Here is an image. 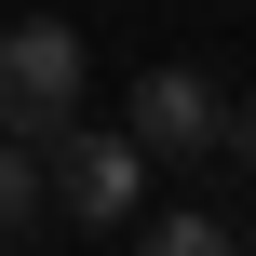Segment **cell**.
<instances>
[{"label": "cell", "instance_id": "cell-1", "mask_svg": "<svg viewBox=\"0 0 256 256\" xmlns=\"http://www.w3.org/2000/svg\"><path fill=\"white\" fill-rule=\"evenodd\" d=\"M81 122V27H54V14H27V27H0V135H68Z\"/></svg>", "mask_w": 256, "mask_h": 256}, {"label": "cell", "instance_id": "cell-2", "mask_svg": "<svg viewBox=\"0 0 256 256\" xmlns=\"http://www.w3.org/2000/svg\"><path fill=\"white\" fill-rule=\"evenodd\" d=\"M40 162H54V216H68V230H122V216H135V176H148L135 122H122V135L68 122V135H40Z\"/></svg>", "mask_w": 256, "mask_h": 256}, {"label": "cell", "instance_id": "cell-3", "mask_svg": "<svg viewBox=\"0 0 256 256\" xmlns=\"http://www.w3.org/2000/svg\"><path fill=\"white\" fill-rule=\"evenodd\" d=\"M122 122H135V148H148V162H202V148H230V94H216L202 68H148Z\"/></svg>", "mask_w": 256, "mask_h": 256}, {"label": "cell", "instance_id": "cell-4", "mask_svg": "<svg viewBox=\"0 0 256 256\" xmlns=\"http://www.w3.org/2000/svg\"><path fill=\"white\" fill-rule=\"evenodd\" d=\"M40 216H54V162H40L27 135H0V243H27Z\"/></svg>", "mask_w": 256, "mask_h": 256}, {"label": "cell", "instance_id": "cell-5", "mask_svg": "<svg viewBox=\"0 0 256 256\" xmlns=\"http://www.w3.org/2000/svg\"><path fill=\"white\" fill-rule=\"evenodd\" d=\"M216 243H230V230H216L202 202H176V216H148V256H216Z\"/></svg>", "mask_w": 256, "mask_h": 256}, {"label": "cell", "instance_id": "cell-6", "mask_svg": "<svg viewBox=\"0 0 256 256\" xmlns=\"http://www.w3.org/2000/svg\"><path fill=\"white\" fill-rule=\"evenodd\" d=\"M230 148H243V162H256V94H243V108H230Z\"/></svg>", "mask_w": 256, "mask_h": 256}]
</instances>
